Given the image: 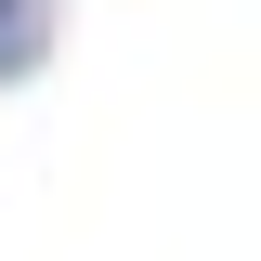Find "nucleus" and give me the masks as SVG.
Here are the masks:
<instances>
[{
  "label": "nucleus",
  "instance_id": "nucleus-1",
  "mask_svg": "<svg viewBox=\"0 0 261 261\" xmlns=\"http://www.w3.org/2000/svg\"><path fill=\"white\" fill-rule=\"evenodd\" d=\"M39 53H53V13H39V0H0V92H27Z\"/></svg>",
  "mask_w": 261,
  "mask_h": 261
}]
</instances>
